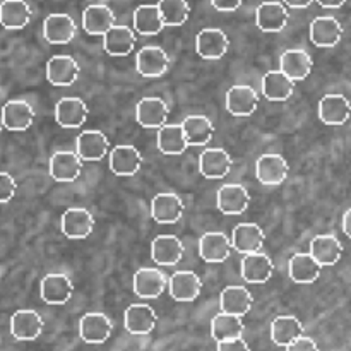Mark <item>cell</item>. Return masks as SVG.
<instances>
[{
  "instance_id": "1",
  "label": "cell",
  "mask_w": 351,
  "mask_h": 351,
  "mask_svg": "<svg viewBox=\"0 0 351 351\" xmlns=\"http://www.w3.org/2000/svg\"><path fill=\"white\" fill-rule=\"evenodd\" d=\"M112 331V321L101 312H89L79 322V336L88 345H103L110 339Z\"/></svg>"
},
{
  "instance_id": "2",
  "label": "cell",
  "mask_w": 351,
  "mask_h": 351,
  "mask_svg": "<svg viewBox=\"0 0 351 351\" xmlns=\"http://www.w3.org/2000/svg\"><path fill=\"white\" fill-rule=\"evenodd\" d=\"M34 110L24 99H10L2 108V125L10 132H24L33 125Z\"/></svg>"
},
{
  "instance_id": "3",
  "label": "cell",
  "mask_w": 351,
  "mask_h": 351,
  "mask_svg": "<svg viewBox=\"0 0 351 351\" xmlns=\"http://www.w3.org/2000/svg\"><path fill=\"white\" fill-rule=\"evenodd\" d=\"M351 117V103L345 95L332 93L319 101V119L326 125H343Z\"/></svg>"
},
{
  "instance_id": "4",
  "label": "cell",
  "mask_w": 351,
  "mask_h": 351,
  "mask_svg": "<svg viewBox=\"0 0 351 351\" xmlns=\"http://www.w3.org/2000/svg\"><path fill=\"white\" fill-rule=\"evenodd\" d=\"M95 228V218L84 208H71L62 215V233L67 239H88Z\"/></svg>"
},
{
  "instance_id": "5",
  "label": "cell",
  "mask_w": 351,
  "mask_h": 351,
  "mask_svg": "<svg viewBox=\"0 0 351 351\" xmlns=\"http://www.w3.org/2000/svg\"><path fill=\"white\" fill-rule=\"evenodd\" d=\"M288 161L281 154H263L256 163V177L264 185H280L288 177Z\"/></svg>"
},
{
  "instance_id": "6",
  "label": "cell",
  "mask_w": 351,
  "mask_h": 351,
  "mask_svg": "<svg viewBox=\"0 0 351 351\" xmlns=\"http://www.w3.org/2000/svg\"><path fill=\"white\" fill-rule=\"evenodd\" d=\"M170 67V57L160 47H144L136 57V69L144 77H161Z\"/></svg>"
},
{
  "instance_id": "7",
  "label": "cell",
  "mask_w": 351,
  "mask_h": 351,
  "mask_svg": "<svg viewBox=\"0 0 351 351\" xmlns=\"http://www.w3.org/2000/svg\"><path fill=\"white\" fill-rule=\"evenodd\" d=\"M40 293L45 304L64 305L71 300L72 293H74V285H72L71 278L65 276V274H48L41 281Z\"/></svg>"
},
{
  "instance_id": "8",
  "label": "cell",
  "mask_w": 351,
  "mask_h": 351,
  "mask_svg": "<svg viewBox=\"0 0 351 351\" xmlns=\"http://www.w3.org/2000/svg\"><path fill=\"white\" fill-rule=\"evenodd\" d=\"M216 204L223 215L237 216L247 211L250 204V194L243 185L228 184L223 185L216 195Z\"/></svg>"
},
{
  "instance_id": "9",
  "label": "cell",
  "mask_w": 351,
  "mask_h": 351,
  "mask_svg": "<svg viewBox=\"0 0 351 351\" xmlns=\"http://www.w3.org/2000/svg\"><path fill=\"white\" fill-rule=\"evenodd\" d=\"M290 14L285 3L263 2L256 10V24L264 33H280L288 24Z\"/></svg>"
},
{
  "instance_id": "10",
  "label": "cell",
  "mask_w": 351,
  "mask_h": 351,
  "mask_svg": "<svg viewBox=\"0 0 351 351\" xmlns=\"http://www.w3.org/2000/svg\"><path fill=\"white\" fill-rule=\"evenodd\" d=\"M137 43V36L134 29L129 26H119L113 24L105 34H103V48L112 57H127L134 51Z\"/></svg>"
},
{
  "instance_id": "11",
  "label": "cell",
  "mask_w": 351,
  "mask_h": 351,
  "mask_svg": "<svg viewBox=\"0 0 351 351\" xmlns=\"http://www.w3.org/2000/svg\"><path fill=\"white\" fill-rule=\"evenodd\" d=\"M232 156L221 147H209L199 156V171L202 177L218 180L225 178L232 170Z\"/></svg>"
},
{
  "instance_id": "12",
  "label": "cell",
  "mask_w": 351,
  "mask_h": 351,
  "mask_svg": "<svg viewBox=\"0 0 351 351\" xmlns=\"http://www.w3.org/2000/svg\"><path fill=\"white\" fill-rule=\"evenodd\" d=\"M77 24L69 14H50L43 23L45 40L51 45H67L74 40Z\"/></svg>"
},
{
  "instance_id": "13",
  "label": "cell",
  "mask_w": 351,
  "mask_h": 351,
  "mask_svg": "<svg viewBox=\"0 0 351 351\" xmlns=\"http://www.w3.org/2000/svg\"><path fill=\"white\" fill-rule=\"evenodd\" d=\"M228 48L230 38L216 27L202 29L195 38V50L202 58H208V60H218L225 57Z\"/></svg>"
},
{
  "instance_id": "14",
  "label": "cell",
  "mask_w": 351,
  "mask_h": 351,
  "mask_svg": "<svg viewBox=\"0 0 351 351\" xmlns=\"http://www.w3.org/2000/svg\"><path fill=\"white\" fill-rule=\"evenodd\" d=\"M274 273V264L267 254L252 252L245 254L242 259V278L247 283L264 285L271 280Z\"/></svg>"
},
{
  "instance_id": "15",
  "label": "cell",
  "mask_w": 351,
  "mask_h": 351,
  "mask_svg": "<svg viewBox=\"0 0 351 351\" xmlns=\"http://www.w3.org/2000/svg\"><path fill=\"white\" fill-rule=\"evenodd\" d=\"M43 317L36 311H17L10 319V332L17 341H34L43 332Z\"/></svg>"
},
{
  "instance_id": "16",
  "label": "cell",
  "mask_w": 351,
  "mask_h": 351,
  "mask_svg": "<svg viewBox=\"0 0 351 351\" xmlns=\"http://www.w3.org/2000/svg\"><path fill=\"white\" fill-rule=\"evenodd\" d=\"M185 206L177 194H158L151 202V216L161 225H173L184 216Z\"/></svg>"
},
{
  "instance_id": "17",
  "label": "cell",
  "mask_w": 351,
  "mask_h": 351,
  "mask_svg": "<svg viewBox=\"0 0 351 351\" xmlns=\"http://www.w3.org/2000/svg\"><path fill=\"white\" fill-rule=\"evenodd\" d=\"M343 36V26L331 16L315 17L311 24V41L319 48H332Z\"/></svg>"
},
{
  "instance_id": "18",
  "label": "cell",
  "mask_w": 351,
  "mask_h": 351,
  "mask_svg": "<svg viewBox=\"0 0 351 351\" xmlns=\"http://www.w3.org/2000/svg\"><path fill=\"white\" fill-rule=\"evenodd\" d=\"M82 171V160L72 151H57L50 158V177L57 182L77 180Z\"/></svg>"
},
{
  "instance_id": "19",
  "label": "cell",
  "mask_w": 351,
  "mask_h": 351,
  "mask_svg": "<svg viewBox=\"0 0 351 351\" xmlns=\"http://www.w3.org/2000/svg\"><path fill=\"white\" fill-rule=\"evenodd\" d=\"M232 242L221 232H209L202 235V239L199 240V256L206 263H225L230 257V254H232Z\"/></svg>"
},
{
  "instance_id": "20",
  "label": "cell",
  "mask_w": 351,
  "mask_h": 351,
  "mask_svg": "<svg viewBox=\"0 0 351 351\" xmlns=\"http://www.w3.org/2000/svg\"><path fill=\"white\" fill-rule=\"evenodd\" d=\"M259 105V96L256 89L250 86L239 84L233 86L226 93V110L235 117H249L252 115Z\"/></svg>"
},
{
  "instance_id": "21",
  "label": "cell",
  "mask_w": 351,
  "mask_h": 351,
  "mask_svg": "<svg viewBox=\"0 0 351 351\" xmlns=\"http://www.w3.org/2000/svg\"><path fill=\"white\" fill-rule=\"evenodd\" d=\"M170 108L161 98H144L136 106V120L146 129H160L167 123Z\"/></svg>"
},
{
  "instance_id": "22",
  "label": "cell",
  "mask_w": 351,
  "mask_h": 351,
  "mask_svg": "<svg viewBox=\"0 0 351 351\" xmlns=\"http://www.w3.org/2000/svg\"><path fill=\"white\" fill-rule=\"evenodd\" d=\"M89 108L81 98H62L55 105V120L65 129H77L86 122Z\"/></svg>"
},
{
  "instance_id": "23",
  "label": "cell",
  "mask_w": 351,
  "mask_h": 351,
  "mask_svg": "<svg viewBox=\"0 0 351 351\" xmlns=\"http://www.w3.org/2000/svg\"><path fill=\"white\" fill-rule=\"evenodd\" d=\"M143 167V156L137 151V147L117 146L110 153V170L119 177H132Z\"/></svg>"
},
{
  "instance_id": "24",
  "label": "cell",
  "mask_w": 351,
  "mask_h": 351,
  "mask_svg": "<svg viewBox=\"0 0 351 351\" xmlns=\"http://www.w3.org/2000/svg\"><path fill=\"white\" fill-rule=\"evenodd\" d=\"M123 322H125V329L130 335L144 336L149 335V332L156 328L158 315L149 305L134 304L125 311Z\"/></svg>"
},
{
  "instance_id": "25",
  "label": "cell",
  "mask_w": 351,
  "mask_h": 351,
  "mask_svg": "<svg viewBox=\"0 0 351 351\" xmlns=\"http://www.w3.org/2000/svg\"><path fill=\"white\" fill-rule=\"evenodd\" d=\"M77 62L69 55H57L51 57L47 64V79L53 86H72L79 77Z\"/></svg>"
},
{
  "instance_id": "26",
  "label": "cell",
  "mask_w": 351,
  "mask_h": 351,
  "mask_svg": "<svg viewBox=\"0 0 351 351\" xmlns=\"http://www.w3.org/2000/svg\"><path fill=\"white\" fill-rule=\"evenodd\" d=\"M110 149V141L101 130H84L77 137L79 158L84 161H99L106 156Z\"/></svg>"
},
{
  "instance_id": "27",
  "label": "cell",
  "mask_w": 351,
  "mask_h": 351,
  "mask_svg": "<svg viewBox=\"0 0 351 351\" xmlns=\"http://www.w3.org/2000/svg\"><path fill=\"white\" fill-rule=\"evenodd\" d=\"M184 252V243L175 235H160L151 243V257L160 266H173L180 263Z\"/></svg>"
},
{
  "instance_id": "28",
  "label": "cell",
  "mask_w": 351,
  "mask_h": 351,
  "mask_svg": "<svg viewBox=\"0 0 351 351\" xmlns=\"http://www.w3.org/2000/svg\"><path fill=\"white\" fill-rule=\"evenodd\" d=\"M264 235L263 228L256 223H240L235 226L232 237L233 249L239 250L240 254H252L259 252L264 247Z\"/></svg>"
},
{
  "instance_id": "29",
  "label": "cell",
  "mask_w": 351,
  "mask_h": 351,
  "mask_svg": "<svg viewBox=\"0 0 351 351\" xmlns=\"http://www.w3.org/2000/svg\"><path fill=\"white\" fill-rule=\"evenodd\" d=\"M167 285L165 274L153 267H143L134 274V293L141 298L161 297Z\"/></svg>"
},
{
  "instance_id": "30",
  "label": "cell",
  "mask_w": 351,
  "mask_h": 351,
  "mask_svg": "<svg viewBox=\"0 0 351 351\" xmlns=\"http://www.w3.org/2000/svg\"><path fill=\"white\" fill-rule=\"evenodd\" d=\"M170 295L177 302H194L202 291V281L192 271H178L168 281Z\"/></svg>"
},
{
  "instance_id": "31",
  "label": "cell",
  "mask_w": 351,
  "mask_h": 351,
  "mask_svg": "<svg viewBox=\"0 0 351 351\" xmlns=\"http://www.w3.org/2000/svg\"><path fill=\"white\" fill-rule=\"evenodd\" d=\"M312 67V57L304 50H287L280 58V71L295 82L307 79Z\"/></svg>"
},
{
  "instance_id": "32",
  "label": "cell",
  "mask_w": 351,
  "mask_h": 351,
  "mask_svg": "<svg viewBox=\"0 0 351 351\" xmlns=\"http://www.w3.org/2000/svg\"><path fill=\"white\" fill-rule=\"evenodd\" d=\"M113 24H115V14L108 5H103V3L89 5L82 14V27L86 33L93 36H103Z\"/></svg>"
},
{
  "instance_id": "33",
  "label": "cell",
  "mask_w": 351,
  "mask_h": 351,
  "mask_svg": "<svg viewBox=\"0 0 351 351\" xmlns=\"http://www.w3.org/2000/svg\"><path fill=\"white\" fill-rule=\"evenodd\" d=\"M219 305H221V312L243 317L252 308L254 298L245 287H228L221 291Z\"/></svg>"
},
{
  "instance_id": "34",
  "label": "cell",
  "mask_w": 351,
  "mask_h": 351,
  "mask_svg": "<svg viewBox=\"0 0 351 351\" xmlns=\"http://www.w3.org/2000/svg\"><path fill=\"white\" fill-rule=\"evenodd\" d=\"M31 7L26 0H3L0 3V24L5 29H23L31 21Z\"/></svg>"
},
{
  "instance_id": "35",
  "label": "cell",
  "mask_w": 351,
  "mask_h": 351,
  "mask_svg": "<svg viewBox=\"0 0 351 351\" xmlns=\"http://www.w3.org/2000/svg\"><path fill=\"white\" fill-rule=\"evenodd\" d=\"M311 256L324 266H335L343 256V245L335 235H319L311 242Z\"/></svg>"
},
{
  "instance_id": "36",
  "label": "cell",
  "mask_w": 351,
  "mask_h": 351,
  "mask_svg": "<svg viewBox=\"0 0 351 351\" xmlns=\"http://www.w3.org/2000/svg\"><path fill=\"white\" fill-rule=\"evenodd\" d=\"M290 278L298 285H311L319 280L322 266L311 254H295L290 259Z\"/></svg>"
},
{
  "instance_id": "37",
  "label": "cell",
  "mask_w": 351,
  "mask_h": 351,
  "mask_svg": "<svg viewBox=\"0 0 351 351\" xmlns=\"http://www.w3.org/2000/svg\"><path fill=\"white\" fill-rule=\"evenodd\" d=\"M189 146H206L213 139L215 125L204 115H191L182 122Z\"/></svg>"
},
{
  "instance_id": "38",
  "label": "cell",
  "mask_w": 351,
  "mask_h": 351,
  "mask_svg": "<svg viewBox=\"0 0 351 351\" xmlns=\"http://www.w3.org/2000/svg\"><path fill=\"white\" fill-rule=\"evenodd\" d=\"M243 331H245V326L239 315L221 312V314H216L211 321V336L216 343L242 338Z\"/></svg>"
},
{
  "instance_id": "39",
  "label": "cell",
  "mask_w": 351,
  "mask_h": 351,
  "mask_svg": "<svg viewBox=\"0 0 351 351\" xmlns=\"http://www.w3.org/2000/svg\"><path fill=\"white\" fill-rule=\"evenodd\" d=\"M295 91V81L281 71H271L263 77V93L271 101H287Z\"/></svg>"
},
{
  "instance_id": "40",
  "label": "cell",
  "mask_w": 351,
  "mask_h": 351,
  "mask_svg": "<svg viewBox=\"0 0 351 351\" xmlns=\"http://www.w3.org/2000/svg\"><path fill=\"white\" fill-rule=\"evenodd\" d=\"M304 336V324L293 315H280L271 324V339L278 346H288Z\"/></svg>"
},
{
  "instance_id": "41",
  "label": "cell",
  "mask_w": 351,
  "mask_h": 351,
  "mask_svg": "<svg viewBox=\"0 0 351 351\" xmlns=\"http://www.w3.org/2000/svg\"><path fill=\"white\" fill-rule=\"evenodd\" d=\"M189 147L185 132L182 125H167L160 127L158 132V149L168 156H177V154L185 153Z\"/></svg>"
},
{
  "instance_id": "42",
  "label": "cell",
  "mask_w": 351,
  "mask_h": 351,
  "mask_svg": "<svg viewBox=\"0 0 351 351\" xmlns=\"http://www.w3.org/2000/svg\"><path fill=\"white\" fill-rule=\"evenodd\" d=\"M134 27L139 34L154 36L165 27L158 5H139L134 10Z\"/></svg>"
},
{
  "instance_id": "43",
  "label": "cell",
  "mask_w": 351,
  "mask_h": 351,
  "mask_svg": "<svg viewBox=\"0 0 351 351\" xmlns=\"http://www.w3.org/2000/svg\"><path fill=\"white\" fill-rule=\"evenodd\" d=\"M156 5L165 26H182L191 16V5L187 0H160Z\"/></svg>"
},
{
  "instance_id": "44",
  "label": "cell",
  "mask_w": 351,
  "mask_h": 351,
  "mask_svg": "<svg viewBox=\"0 0 351 351\" xmlns=\"http://www.w3.org/2000/svg\"><path fill=\"white\" fill-rule=\"evenodd\" d=\"M17 184L12 178V175L5 173V171H0V204H5L10 202V199L16 195Z\"/></svg>"
},
{
  "instance_id": "45",
  "label": "cell",
  "mask_w": 351,
  "mask_h": 351,
  "mask_svg": "<svg viewBox=\"0 0 351 351\" xmlns=\"http://www.w3.org/2000/svg\"><path fill=\"white\" fill-rule=\"evenodd\" d=\"M287 351H319V346L312 338L300 336L287 346Z\"/></svg>"
},
{
  "instance_id": "46",
  "label": "cell",
  "mask_w": 351,
  "mask_h": 351,
  "mask_svg": "<svg viewBox=\"0 0 351 351\" xmlns=\"http://www.w3.org/2000/svg\"><path fill=\"white\" fill-rule=\"evenodd\" d=\"M218 351H250V346L242 336V338L219 341L218 343Z\"/></svg>"
},
{
  "instance_id": "47",
  "label": "cell",
  "mask_w": 351,
  "mask_h": 351,
  "mask_svg": "<svg viewBox=\"0 0 351 351\" xmlns=\"http://www.w3.org/2000/svg\"><path fill=\"white\" fill-rule=\"evenodd\" d=\"M213 7L221 12H233L243 3V0H211Z\"/></svg>"
},
{
  "instance_id": "48",
  "label": "cell",
  "mask_w": 351,
  "mask_h": 351,
  "mask_svg": "<svg viewBox=\"0 0 351 351\" xmlns=\"http://www.w3.org/2000/svg\"><path fill=\"white\" fill-rule=\"evenodd\" d=\"M314 0H285V5L291 7V9H307Z\"/></svg>"
},
{
  "instance_id": "49",
  "label": "cell",
  "mask_w": 351,
  "mask_h": 351,
  "mask_svg": "<svg viewBox=\"0 0 351 351\" xmlns=\"http://www.w3.org/2000/svg\"><path fill=\"white\" fill-rule=\"evenodd\" d=\"M317 2L324 9H339V7L345 5L346 0H317Z\"/></svg>"
},
{
  "instance_id": "50",
  "label": "cell",
  "mask_w": 351,
  "mask_h": 351,
  "mask_svg": "<svg viewBox=\"0 0 351 351\" xmlns=\"http://www.w3.org/2000/svg\"><path fill=\"white\" fill-rule=\"evenodd\" d=\"M343 232L346 233V237L351 239V209H348L345 213V216H343Z\"/></svg>"
},
{
  "instance_id": "51",
  "label": "cell",
  "mask_w": 351,
  "mask_h": 351,
  "mask_svg": "<svg viewBox=\"0 0 351 351\" xmlns=\"http://www.w3.org/2000/svg\"><path fill=\"white\" fill-rule=\"evenodd\" d=\"M0 134H2V123H0Z\"/></svg>"
}]
</instances>
